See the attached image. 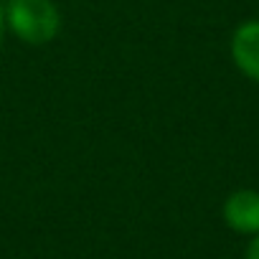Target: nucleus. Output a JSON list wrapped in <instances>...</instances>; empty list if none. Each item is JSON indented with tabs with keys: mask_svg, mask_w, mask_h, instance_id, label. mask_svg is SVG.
<instances>
[{
	"mask_svg": "<svg viewBox=\"0 0 259 259\" xmlns=\"http://www.w3.org/2000/svg\"><path fill=\"white\" fill-rule=\"evenodd\" d=\"M3 11L8 28L31 46H44L61 31V11L54 0H8Z\"/></svg>",
	"mask_w": 259,
	"mask_h": 259,
	"instance_id": "f257e3e1",
	"label": "nucleus"
},
{
	"mask_svg": "<svg viewBox=\"0 0 259 259\" xmlns=\"http://www.w3.org/2000/svg\"><path fill=\"white\" fill-rule=\"evenodd\" d=\"M231 59L244 76H249L251 81H259V18L244 21L234 31Z\"/></svg>",
	"mask_w": 259,
	"mask_h": 259,
	"instance_id": "7ed1b4c3",
	"label": "nucleus"
},
{
	"mask_svg": "<svg viewBox=\"0 0 259 259\" xmlns=\"http://www.w3.org/2000/svg\"><path fill=\"white\" fill-rule=\"evenodd\" d=\"M246 259H259V234H254V239L246 246Z\"/></svg>",
	"mask_w": 259,
	"mask_h": 259,
	"instance_id": "20e7f679",
	"label": "nucleus"
},
{
	"mask_svg": "<svg viewBox=\"0 0 259 259\" xmlns=\"http://www.w3.org/2000/svg\"><path fill=\"white\" fill-rule=\"evenodd\" d=\"M3 31H6V11L0 6V38H3Z\"/></svg>",
	"mask_w": 259,
	"mask_h": 259,
	"instance_id": "39448f33",
	"label": "nucleus"
},
{
	"mask_svg": "<svg viewBox=\"0 0 259 259\" xmlns=\"http://www.w3.org/2000/svg\"><path fill=\"white\" fill-rule=\"evenodd\" d=\"M224 221L239 234H259V191H234L224 201Z\"/></svg>",
	"mask_w": 259,
	"mask_h": 259,
	"instance_id": "f03ea898",
	"label": "nucleus"
}]
</instances>
